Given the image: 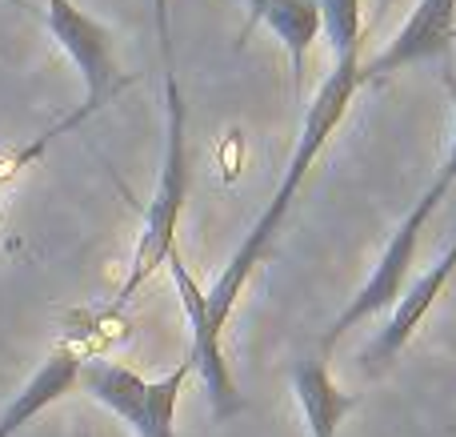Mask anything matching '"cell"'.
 <instances>
[{
    "label": "cell",
    "instance_id": "3957f363",
    "mask_svg": "<svg viewBox=\"0 0 456 437\" xmlns=\"http://www.w3.org/2000/svg\"><path fill=\"white\" fill-rule=\"evenodd\" d=\"M444 88H449V101H452V128H449V149H444L441 169H436L433 185L417 197V205L404 213V221L396 225V233L388 237L385 253H380L377 269L369 273V281L356 289V297L337 313V317H332V326L324 329V337H321L324 350H332L340 337L353 334V329L364 326L369 317L393 309L396 297L404 293V285H409V277H412V261H417L420 233H425V225L433 221V213L444 205V197L452 193V185H456V72H452V61L444 64Z\"/></svg>",
    "mask_w": 456,
    "mask_h": 437
},
{
    "label": "cell",
    "instance_id": "8fae6325",
    "mask_svg": "<svg viewBox=\"0 0 456 437\" xmlns=\"http://www.w3.org/2000/svg\"><path fill=\"white\" fill-rule=\"evenodd\" d=\"M12 4H16V8H24V0H12Z\"/></svg>",
    "mask_w": 456,
    "mask_h": 437
},
{
    "label": "cell",
    "instance_id": "52a82bcc",
    "mask_svg": "<svg viewBox=\"0 0 456 437\" xmlns=\"http://www.w3.org/2000/svg\"><path fill=\"white\" fill-rule=\"evenodd\" d=\"M452 277H456V241L444 249L441 257H436L433 265H428L425 273H420L417 281H409V285H404V293L396 297V305L388 309V321L380 326L377 342L361 353L364 366H369V369H385L388 361L401 358L404 345L417 337V329L425 326V317L433 313V305L444 297V289H449Z\"/></svg>",
    "mask_w": 456,
    "mask_h": 437
},
{
    "label": "cell",
    "instance_id": "7a4b0ae2",
    "mask_svg": "<svg viewBox=\"0 0 456 437\" xmlns=\"http://www.w3.org/2000/svg\"><path fill=\"white\" fill-rule=\"evenodd\" d=\"M157 29H160V61H165V149H160V173L152 197L144 205L136 249L128 257V277L117 289L109 313H120L152 277L165 269L176 253V229L189 201V104H184L181 80L173 64V37H168V0H157Z\"/></svg>",
    "mask_w": 456,
    "mask_h": 437
},
{
    "label": "cell",
    "instance_id": "6da1fadb",
    "mask_svg": "<svg viewBox=\"0 0 456 437\" xmlns=\"http://www.w3.org/2000/svg\"><path fill=\"white\" fill-rule=\"evenodd\" d=\"M356 93H361V45L337 48V53H332V72L321 80L313 104H308L305 125H300V136H297V149H292L289 165H284V177H281V185H276L273 201H268L265 213L252 221V229L244 233V241L236 245V253L228 257V265L216 273L213 289H200V281L192 277L189 265H184L181 249L165 261L168 273H173L176 297H181V305H184V317H189V334H192L189 366H192V374L200 377V385H205L208 406L216 409V417L244 414V398H240V390H236L232 369H228V361H224V326H228V317H232L236 301L244 297V289H248L252 273L260 269V261H265L268 249H273L284 217L297 205L308 169L316 165L324 144L345 125Z\"/></svg>",
    "mask_w": 456,
    "mask_h": 437
},
{
    "label": "cell",
    "instance_id": "277c9868",
    "mask_svg": "<svg viewBox=\"0 0 456 437\" xmlns=\"http://www.w3.org/2000/svg\"><path fill=\"white\" fill-rule=\"evenodd\" d=\"M189 377V358L165 377H144L120 361H85L80 390L112 417H120L133 430V437H181L176 433V409H181V393Z\"/></svg>",
    "mask_w": 456,
    "mask_h": 437
},
{
    "label": "cell",
    "instance_id": "8992f818",
    "mask_svg": "<svg viewBox=\"0 0 456 437\" xmlns=\"http://www.w3.org/2000/svg\"><path fill=\"white\" fill-rule=\"evenodd\" d=\"M456 48V0H417L409 21L396 29V37L372 56L361 61V88L396 77L417 64H449Z\"/></svg>",
    "mask_w": 456,
    "mask_h": 437
},
{
    "label": "cell",
    "instance_id": "9c48e42d",
    "mask_svg": "<svg viewBox=\"0 0 456 437\" xmlns=\"http://www.w3.org/2000/svg\"><path fill=\"white\" fill-rule=\"evenodd\" d=\"M248 8V24H244L240 37H248L252 24H268L276 32V40L284 45L292 64V85H305V61L308 48H313L316 32H321V12H316V0H244Z\"/></svg>",
    "mask_w": 456,
    "mask_h": 437
},
{
    "label": "cell",
    "instance_id": "ba28073f",
    "mask_svg": "<svg viewBox=\"0 0 456 437\" xmlns=\"http://www.w3.org/2000/svg\"><path fill=\"white\" fill-rule=\"evenodd\" d=\"M80 369H85V358H80L72 345H56V350L40 361L37 374L20 385V393L4 406V414H0V437H16L32 417H40L48 406L69 398L80 385Z\"/></svg>",
    "mask_w": 456,
    "mask_h": 437
},
{
    "label": "cell",
    "instance_id": "30bf717a",
    "mask_svg": "<svg viewBox=\"0 0 456 437\" xmlns=\"http://www.w3.org/2000/svg\"><path fill=\"white\" fill-rule=\"evenodd\" d=\"M292 393H297V406L305 414L308 437H337L345 417L356 409V393L340 390L329 366L316 358L292 366Z\"/></svg>",
    "mask_w": 456,
    "mask_h": 437
},
{
    "label": "cell",
    "instance_id": "7c38bea8",
    "mask_svg": "<svg viewBox=\"0 0 456 437\" xmlns=\"http://www.w3.org/2000/svg\"><path fill=\"white\" fill-rule=\"evenodd\" d=\"M80 437H88V433H80Z\"/></svg>",
    "mask_w": 456,
    "mask_h": 437
},
{
    "label": "cell",
    "instance_id": "5b68a950",
    "mask_svg": "<svg viewBox=\"0 0 456 437\" xmlns=\"http://www.w3.org/2000/svg\"><path fill=\"white\" fill-rule=\"evenodd\" d=\"M40 4H45V24L53 32V40L64 48V56L77 64L80 80H85V104L45 133L48 141H56L61 133H69V128L85 125L88 117H96L128 85V77L120 72L112 29H104L96 16H88L77 0H40Z\"/></svg>",
    "mask_w": 456,
    "mask_h": 437
}]
</instances>
